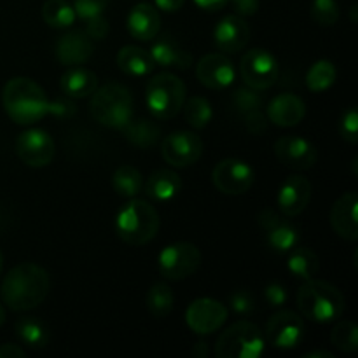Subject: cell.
<instances>
[{"label":"cell","mask_w":358,"mask_h":358,"mask_svg":"<svg viewBox=\"0 0 358 358\" xmlns=\"http://www.w3.org/2000/svg\"><path fill=\"white\" fill-rule=\"evenodd\" d=\"M306 115V105L297 94L282 93L268 103L266 117L280 128H294Z\"/></svg>","instance_id":"obj_20"},{"label":"cell","mask_w":358,"mask_h":358,"mask_svg":"<svg viewBox=\"0 0 358 358\" xmlns=\"http://www.w3.org/2000/svg\"><path fill=\"white\" fill-rule=\"evenodd\" d=\"M157 10H163V13H177L184 7L185 0H154Z\"/></svg>","instance_id":"obj_46"},{"label":"cell","mask_w":358,"mask_h":358,"mask_svg":"<svg viewBox=\"0 0 358 358\" xmlns=\"http://www.w3.org/2000/svg\"><path fill=\"white\" fill-rule=\"evenodd\" d=\"M331 341L334 348L343 353H353L358 350V327L353 322L341 320L334 325L331 332Z\"/></svg>","instance_id":"obj_36"},{"label":"cell","mask_w":358,"mask_h":358,"mask_svg":"<svg viewBox=\"0 0 358 358\" xmlns=\"http://www.w3.org/2000/svg\"><path fill=\"white\" fill-rule=\"evenodd\" d=\"M196 77L210 90H227L236 79L233 62L220 52L203 56L196 65Z\"/></svg>","instance_id":"obj_16"},{"label":"cell","mask_w":358,"mask_h":358,"mask_svg":"<svg viewBox=\"0 0 358 358\" xmlns=\"http://www.w3.org/2000/svg\"><path fill=\"white\" fill-rule=\"evenodd\" d=\"M2 268H3V259H2V254H0V275H2Z\"/></svg>","instance_id":"obj_52"},{"label":"cell","mask_w":358,"mask_h":358,"mask_svg":"<svg viewBox=\"0 0 358 358\" xmlns=\"http://www.w3.org/2000/svg\"><path fill=\"white\" fill-rule=\"evenodd\" d=\"M108 30H110L108 21L103 16H96L86 21V30L84 31H86V35L91 41H101V38L107 37Z\"/></svg>","instance_id":"obj_42"},{"label":"cell","mask_w":358,"mask_h":358,"mask_svg":"<svg viewBox=\"0 0 358 358\" xmlns=\"http://www.w3.org/2000/svg\"><path fill=\"white\" fill-rule=\"evenodd\" d=\"M259 224L268 233V243L278 254H289L299 245V231L290 222L283 220L275 210L266 208L259 213Z\"/></svg>","instance_id":"obj_17"},{"label":"cell","mask_w":358,"mask_h":358,"mask_svg":"<svg viewBox=\"0 0 358 358\" xmlns=\"http://www.w3.org/2000/svg\"><path fill=\"white\" fill-rule=\"evenodd\" d=\"M339 133H341L343 140H346L348 143L358 142V112L353 107L343 114L341 122H339Z\"/></svg>","instance_id":"obj_40"},{"label":"cell","mask_w":358,"mask_h":358,"mask_svg":"<svg viewBox=\"0 0 358 358\" xmlns=\"http://www.w3.org/2000/svg\"><path fill=\"white\" fill-rule=\"evenodd\" d=\"M175 296L170 285L159 282L154 283L147 292V310L156 318H166L173 311Z\"/></svg>","instance_id":"obj_34"},{"label":"cell","mask_w":358,"mask_h":358,"mask_svg":"<svg viewBox=\"0 0 358 358\" xmlns=\"http://www.w3.org/2000/svg\"><path fill=\"white\" fill-rule=\"evenodd\" d=\"M2 105L6 114L23 126L35 124L49 112L45 91L28 77H14L3 86Z\"/></svg>","instance_id":"obj_2"},{"label":"cell","mask_w":358,"mask_h":358,"mask_svg":"<svg viewBox=\"0 0 358 358\" xmlns=\"http://www.w3.org/2000/svg\"><path fill=\"white\" fill-rule=\"evenodd\" d=\"M159 213L150 203L143 199L129 198L115 217L117 236L131 247H142L156 238L159 231Z\"/></svg>","instance_id":"obj_4"},{"label":"cell","mask_w":358,"mask_h":358,"mask_svg":"<svg viewBox=\"0 0 358 358\" xmlns=\"http://www.w3.org/2000/svg\"><path fill=\"white\" fill-rule=\"evenodd\" d=\"M339 6L336 0H313L311 2V17L322 27H332L339 20Z\"/></svg>","instance_id":"obj_37"},{"label":"cell","mask_w":358,"mask_h":358,"mask_svg":"<svg viewBox=\"0 0 358 358\" xmlns=\"http://www.w3.org/2000/svg\"><path fill=\"white\" fill-rule=\"evenodd\" d=\"M145 100L152 117L166 121L175 117L184 107L185 84L171 72L157 73L147 84Z\"/></svg>","instance_id":"obj_6"},{"label":"cell","mask_w":358,"mask_h":358,"mask_svg":"<svg viewBox=\"0 0 358 358\" xmlns=\"http://www.w3.org/2000/svg\"><path fill=\"white\" fill-rule=\"evenodd\" d=\"M234 107L241 114H247L252 110H261V107L264 105V98H262L261 91L254 90V87H240L236 90V93L233 94Z\"/></svg>","instance_id":"obj_38"},{"label":"cell","mask_w":358,"mask_h":358,"mask_svg":"<svg viewBox=\"0 0 358 358\" xmlns=\"http://www.w3.org/2000/svg\"><path fill=\"white\" fill-rule=\"evenodd\" d=\"M157 266L163 278L170 282H182L194 275L201 266V252L189 241L170 243L159 252Z\"/></svg>","instance_id":"obj_8"},{"label":"cell","mask_w":358,"mask_h":358,"mask_svg":"<svg viewBox=\"0 0 358 358\" xmlns=\"http://www.w3.org/2000/svg\"><path fill=\"white\" fill-rule=\"evenodd\" d=\"M90 110L94 121L107 128L122 129L133 119L131 91L119 83H108L96 87L91 94Z\"/></svg>","instance_id":"obj_5"},{"label":"cell","mask_w":358,"mask_h":358,"mask_svg":"<svg viewBox=\"0 0 358 358\" xmlns=\"http://www.w3.org/2000/svg\"><path fill=\"white\" fill-rule=\"evenodd\" d=\"M16 336L24 346L31 350H42L49 345V329L37 318H21L16 322Z\"/></svg>","instance_id":"obj_29"},{"label":"cell","mask_w":358,"mask_h":358,"mask_svg":"<svg viewBox=\"0 0 358 358\" xmlns=\"http://www.w3.org/2000/svg\"><path fill=\"white\" fill-rule=\"evenodd\" d=\"M289 262H287V268L292 273L296 278L301 280H311L318 275L320 271V259L310 248H304L297 245L294 250L289 252Z\"/></svg>","instance_id":"obj_28"},{"label":"cell","mask_w":358,"mask_h":358,"mask_svg":"<svg viewBox=\"0 0 358 358\" xmlns=\"http://www.w3.org/2000/svg\"><path fill=\"white\" fill-rule=\"evenodd\" d=\"M304 358H336L331 352H324V350H315L304 355Z\"/></svg>","instance_id":"obj_49"},{"label":"cell","mask_w":358,"mask_h":358,"mask_svg":"<svg viewBox=\"0 0 358 358\" xmlns=\"http://www.w3.org/2000/svg\"><path fill=\"white\" fill-rule=\"evenodd\" d=\"M243 115L245 126H247V129L252 135H261V133H264L268 129V117L261 110H252Z\"/></svg>","instance_id":"obj_43"},{"label":"cell","mask_w":358,"mask_h":358,"mask_svg":"<svg viewBox=\"0 0 358 358\" xmlns=\"http://www.w3.org/2000/svg\"><path fill=\"white\" fill-rule=\"evenodd\" d=\"M264 297H266V301H268L269 306L280 308L287 303V297H289V294H287L285 287L280 285V283H269L264 290Z\"/></svg>","instance_id":"obj_44"},{"label":"cell","mask_w":358,"mask_h":358,"mask_svg":"<svg viewBox=\"0 0 358 358\" xmlns=\"http://www.w3.org/2000/svg\"><path fill=\"white\" fill-rule=\"evenodd\" d=\"M182 108H184L185 121L194 129L206 128L213 117L212 105L203 96H192L191 100L184 101V107Z\"/></svg>","instance_id":"obj_35"},{"label":"cell","mask_w":358,"mask_h":358,"mask_svg":"<svg viewBox=\"0 0 358 358\" xmlns=\"http://www.w3.org/2000/svg\"><path fill=\"white\" fill-rule=\"evenodd\" d=\"M182 191V180L175 171L156 170L145 182V194L159 203H168L177 198Z\"/></svg>","instance_id":"obj_26"},{"label":"cell","mask_w":358,"mask_h":358,"mask_svg":"<svg viewBox=\"0 0 358 358\" xmlns=\"http://www.w3.org/2000/svg\"><path fill=\"white\" fill-rule=\"evenodd\" d=\"M255 173L250 164L241 159L227 157L215 164L212 171V182L222 194L240 196L250 191Z\"/></svg>","instance_id":"obj_10"},{"label":"cell","mask_w":358,"mask_h":358,"mask_svg":"<svg viewBox=\"0 0 358 358\" xmlns=\"http://www.w3.org/2000/svg\"><path fill=\"white\" fill-rule=\"evenodd\" d=\"M338 79V70L329 59H318L306 73V86L311 93H324L331 90Z\"/></svg>","instance_id":"obj_30"},{"label":"cell","mask_w":358,"mask_h":358,"mask_svg":"<svg viewBox=\"0 0 358 358\" xmlns=\"http://www.w3.org/2000/svg\"><path fill=\"white\" fill-rule=\"evenodd\" d=\"M117 66L131 77H145L154 70V63L150 51L138 48V45H124L117 52Z\"/></svg>","instance_id":"obj_27"},{"label":"cell","mask_w":358,"mask_h":358,"mask_svg":"<svg viewBox=\"0 0 358 358\" xmlns=\"http://www.w3.org/2000/svg\"><path fill=\"white\" fill-rule=\"evenodd\" d=\"M161 30L159 10L150 3H136L128 14V31L136 41L149 42L157 37Z\"/></svg>","instance_id":"obj_23"},{"label":"cell","mask_w":358,"mask_h":358,"mask_svg":"<svg viewBox=\"0 0 358 358\" xmlns=\"http://www.w3.org/2000/svg\"><path fill=\"white\" fill-rule=\"evenodd\" d=\"M164 161L171 166L185 168L198 163L203 154L201 136L192 131H173L163 140L161 147Z\"/></svg>","instance_id":"obj_13"},{"label":"cell","mask_w":358,"mask_h":358,"mask_svg":"<svg viewBox=\"0 0 358 358\" xmlns=\"http://www.w3.org/2000/svg\"><path fill=\"white\" fill-rule=\"evenodd\" d=\"M266 338L261 329L248 320L229 325L215 343L219 358H257L264 353Z\"/></svg>","instance_id":"obj_7"},{"label":"cell","mask_w":358,"mask_h":358,"mask_svg":"<svg viewBox=\"0 0 358 358\" xmlns=\"http://www.w3.org/2000/svg\"><path fill=\"white\" fill-rule=\"evenodd\" d=\"M311 201V184L303 175H290L278 189L276 205L287 217H297Z\"/></svg>","instance_id":"obj_18"},{"label":"cell","mask_w":358,"mask_h":358,"mask_svg":"<svg viewBox=\"0 0 358 358\" xmlns=\"http://www.w3.org/2000/svg\"><path fill=\"white\" fill-rule=\"evenodd\" d=\"M215 45L224 52H238L250 41V27L238 14L224 16L213 30Z\"/></svg>","instance_id":"obj_19"},{"label":"cell","mask_w":358,"mask_h":358,"mask_svg":"<svg viewBox=\"0 0 358 358\" xmlns=\"http://www.w3.org/2000/svg\"><path fill=\"white\" fill-rule=\"evenodd\" d=\"M16 152L27 166L44 168L55 157V140L44 129H27L17 136Z\"/></svg>","instance_id":"obj_14"},{"label":"cell","mask_w":358,"mask_h":358,"mask_svg":"<svg viewBox=\"0 0 358 358\" xmlns=\"http://www.w3.org/2000/svg\"><path fill=\"white\" fill-rule=\"evenodd\" d=\"M49 289L51 280L48 271L34 262H23L3 276L0 296L9 310L30 311L44 303Z\"/></svg>","instance_id":"obj_1"},{"label":"cell","mask_w":358,"mask_h":358,"mask_svg":"<svg viewBox=\"0 0 358 358\" xmlns=\"http://www.w3.org/2000/svg\"><path fill=\"white\" fill-rule=\"evenodd\" d=\"M112 187L122 198H135L143 189V177L140 170H136L131 164L117 168L112 177Z\"/></svg>","instance_id":"obj_32"},{"label":"cell","mask_w":358,"mask_h":358,"mask_svg":"<svg viewBox=\"0 0 358 358\" xmlns=\"http://www.w3.org/2000/svg\"><path fill=\"white\" fill-rule=\"evenodd\" d=\"M0 358H24V350L17 345H0Z\"/></svg>","instance_id":"obj_48"},{"label":"cell","mask_w":358,"mask_h":358,"mask_svg":"<svg viewBox=\"0 0 358 358\" xmlns=\"http://www.w3.org/2000/svg\"><path fill=\"white\" fill-rule=\"evenodd\" d=\"M266 341L280 350H292L303 343L304 320L296 311L282 310L266 324Z\"/></svg>","instance_id":"obj_11"},{"label":"cell","mask_w":358,"mask_h":358,"mask_svg":"<svg viewBox=\"0 0 358 358\" xmlns=\"http://www.w3.org/2000/svg\"><path fill=\"white\" fill-rule=\"evenodd\" d=\"M234 7V13L241 17L254 16L259 10V0H231Z\"/></svg>","instance_id":"obj_45"},{"label":"cell","mask_w":358,"mask_h":358,"mask_svg":"<svg viewBox=\"0 0 358 358\" xmlns=\"http://www.w3.org/2000/svg\"><path fill=\"white\" fill-rule=\"evenodd\" d=\"M150 56H152L156 65L164 66V69L184 70L192 63V56L170 35H164L159 41L154 42Z\"/></svg>","instance_id":"obj_24"},{"label":"cell","mask_w":358,"mask_h":358,"mask_svg":"<svg viewBox=\"0 0 358 358\" xmlns=\"http://www.w3.org/2000/svg\"><path fill=\"white\" fill-rule=\"evenodd\" d=\"M229 311L222 303L210 297H199L189 304L185 311V324L192 332L199 336H208L219 331L226 324Z\"/></svg>","instance_id":"obj_12"},{"label":"cell","mask_w":358,"mask_h":358,"mask_svg":"<svg viewBox=\"0 0 358 358\" xmlns=\"http://www.w3.org/2000/svg\"><path fill=\"white\" fill-rule=\"evenodd\" d=\"M229 306L236 315H250L255 308V299L248 290H236L231 294Z\"/></svg>","instance_id":"obj_41"},{"label":"cell","mask_w":358,"mask_h":358,"mask_svg":"<svg viewBox=\"0 0 358 358\" xmlns=\"http://www.w3.org/2000/svg\"><path fill=\"white\" fill-rule=\"evenodd\" d=\"M59 87L69 98H87L96 91L98 77L93 70L73 65L63 73Z\"/></svg>","instance_id":"obj_25"},{"label":"cell","mask_w":358,"mask_h":358,"mask_svg":"<svg viewBox=\"0 0 358 358\" xmlns=\"http://www.w3.org/2000/svg\"><path fill=\"white\" fill-rule=\"evenodd\" d=\"M297 308L308 320L329 324L343 317L346 303L338 287L324 280L311 278L306 280L297 292Z\"/></svg>","instance_id":"obj_3"},{"label":"cell","mask_w":358,"mask_h":358,"mask_svg":"<svg viewBox=\"0 0 358 358\" xmlns=\"http://www.w3.org/2000/svg\"><path fill=\"white\" fill-rule=\"evenodd\" d=\"M357 192H346L331 210V226L339 238L355 241L358 238V219H357Z\"/></svg>","instance_id":"obj_21"},{"label":"cell","mask_w":358,"mask_h":358,"mask_svg":"<svg viewBox=\"0 0 358 358\" xmlns=\"http://www.w3.org/2000/svg\"><path fill=\"white\" fill-rule=\"evenodd\" d=\"M194 355L203 358L206 357V343H196L194 346Z\"/></svg>","instance_id":"obj_50"},{"label":"cell","mask_w":358,"mask_h":358,"mask_svg":"<svg viewBox=\"0 0 358 358\" xmlns=\"http://www.w3.org/2000/svg\"><path fill=\"white\" fill-rule=\"evenodd\" d=\"M76 10L66 0H45L42 6V20L52 28H69L76 23Z\"/></svg>","instance_id":"obj_33"},{"label":"cell","mask_w":358,"mask_h":358,"mask_svg":"<svg viewBox=\"0 0 358 358\" xmlns=\"http://www.w3.org/2000/svg\"><path fill=\"white\" fill-rule=\"evenodd\" d=\"M278 62L268 49H250L241 56L240 73L245 84L264 91L278 80Z\"/></svg>","instance_id":"obj_9"},{"label":"cell","mask_w":358,"mask_h":358,"mask_svg":"<svg viewBox=\"0 0 358 358\" xmlns=\"http://www.w3.org/2000/svg\"><path fill=\"white\" fill-rule=\"evenodd\" d=\"M275 156L283 166L303 171L315 166L318 159V150L310 140L303 136L287 135L276 140Z\"/></svg>","instance_id":"obj_15"},{"label":"cell","mask_w":358,"mask_h":358,"mask_svg":"<svg viewBox=\"0 0 358 358\" xmlns=\"http://www.w3.org/2000/svg\"><path fill=\"white\" fill-rule=\"evenodd\" d=\"M229 2L231 0H194V3L199 9L208 10V13H215V10L224 9Z\"/></svg>","instance_id":"obj_47"},{"label":"cell","mask_w":358,"mask_h":358,"mask_svg":"<svg viewBox=\"0 0 358 358\" xmlns=\"http://www.w3.org/2000/svg\"><path fill=\"white\" fill-rule=\"evenodd\" d=\"M110 0H73V10L80 20L87 21L91 17H96L103 14Z\"/></svg>","instance_id":"obj_39"},{"label":"cell","mask_w":358,"mask_h":358,"mask_svg":"<svg viewBox=\"0 0 358 358\" xmlns=\"http://www.w3.org/2000/svg\"><path fill=\"white\" fill-rule=\"evenodd\" d=\"M126 140L133 145L140 147V149H147L152 147L159 138V126L156 122L149 121V119H138V121H129L128 124L122 128Z\"/></svg>","instance_id":"obj_31"},{"label":"cell","mask_w":358,"mask_h":358,"mask_svg":"<svg viewBox=\"0 0 358 358\" xmlns=\"http://www.w3.org/2000/svg\"><path fill=\"white\" fill-rule=\"evenodd\" d=\"M94 44L90 37L86 35V31H70L65 34L63 37L58 38L56 42V58L63 65H83L87 59L93 56Z\"/></svg>","instance_id":"obj_22"},{"label":"cell","mask_w":358,"mask_h":358,"mask_svg":"<svg viewBox=\"0 0 358 358\" xmlns=\"http://www.w3.org/2000/svg\"><path fill=\"white\" fill-rule=\"evenodd\" d=\"M3 324H6V308L0 304V327H2Z\"/></svg>","instance_id":"obj_51"}]
</instances>
